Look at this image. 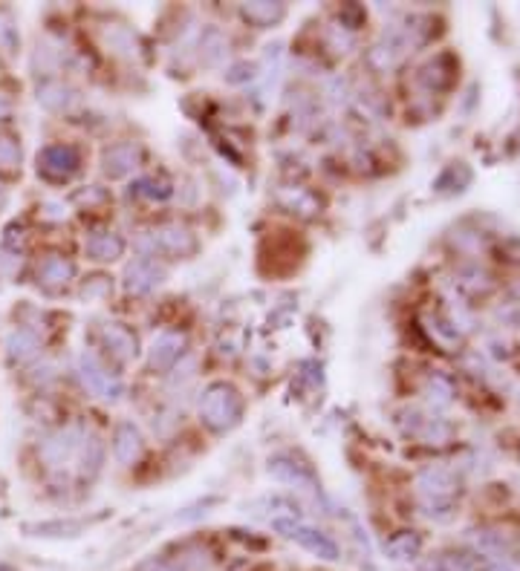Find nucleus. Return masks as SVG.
<instances>
[{"instance_id": "f257e3e1", "label": "nucleus", "mask_w": 520, "mask_h": 571, "mask_svg": "<svg viewBox=\"0 0 520 571\" xmlns=\"http://www.w3.org/2000/svg\"><path fill=\"white\" fill-rule=\"evenodd\" d=\"M240 416H243V399L231 384L220 381L205 390L203 401H200V418L212 430H217V433L231 430L240 422Z\"/></svg>"}, {"instance_id": "f03ea898", "label": "nucleus", "mask_w": 520, "mask_h": 571, "mask_svg": "<svg viewBox=\"0 0 520 571\" xmlns=\"http://www.w3.org/2000/svg\"><path fill=\"white\" fill-rule=\"evenodd\" d=\"M275 531H281L286 540H295L300 549H307L309 554L321 557V560H339V545H335L327 534L309 528V526H304V522L275 519Z\"/></svg>"}, {"instance_id": "7ed1b4c3", "label": "nucleus", "mask_w": 520, "mask_h": 571, "mask_svg": "<svg viewBox=\"0 0 520 571\" xmlns=\"http://www.w3.org/2000/svg\"><path fill=\"white\" fill-rule=\"evenodd\" d=\"M81 165V156L73 145H46L38 154V173L50 182H67Z\"/></svg>"}, {"instance_id": "20e7f679", "label": "nucleus", "mask_w": 520, "mask_h": 571, "mask_svg": "<svg viewBox=\"0 0 520 571\" xmlns=\"http://www.w3.org/2000/svg\"><path fill=\"white\" fill-rule=\"evenodd\" d=\"M269 473L275 476V480L286 482V485L300 488V491H318V482H316V476H312V471L307 468V464L295 462L292 456L269 459Z\"/></svg>"}, {"instance_id": "39448f33", "label": "nucleus", "mask_w": 520, "mask_h": 571, "mask_svg": "<svg viewBox=\"0 0 520 571\" xmlns=\"http://www.w3.org/2000/svg\"><path fill=\"white\" fill-rule=\"evenodd\" d=\"M150 242H154V251H165L173 258H182V254H191L196 249V240L180 226H162L156 231H150Z\"/></svg>"}, {"instance_id": "423d86ee", "label": "nucleus", "mask_w": 520, "mask_h": 571, "mask_svg": "<svg viewBox=\"0 0 520 571\" xmlns=\"http://www.w3.org/2000/svg\"><path fill=\"white\" fill-rule=\"evenodd\" d=\"M76 274V266L69 263L61 254H50V258H44L41 266H38V283L46 289V291H58L64 289L69 281H73Z\"/></svg>"}, {"instance_id": "0eeeda50", "label": "nucleus", "mask_w": 520, "mask_h": 571, "mask_svg": "<svg viewBox=\"0 0 520 571\" xmlns=\"http://www.w3.org/2000/svg\"><path fill=\"white\" fill-rule=\"evenodd\" d=\"M81 376H84V381H87V387L92 390V393H99V395H104V399H116L119 395V381H113L110 378V372L104 369L101 364L92 355H84L81 358Z\"/></svg>"}, {"instance_id": "6e6552de", "label": "nucleus", "mask_w": 520, "mask_h": 571, "mask_svg": "<svg viewBox=\"0 0 520 571\" xmlns=\"http://www.w3.org/2000/svg\"><path fill=\"white\" fill-rule=\"evenodd\" d=\"M87 258L90 260H99V263H108V260H116L122 258L124 251V240L119 234H113V231H96V234L87 237Z\"/></svg>"}, {"instance_id": "1a4fd4ad", "label": "nucleus", "mask_w": 520, "mask_h": 571, "mask_svg": "<svg viewBox=\"0 0 520 571\" xmlns=\"http://www.w3.org/2000/svg\"><path fill=\"white\" fill-rule=\"evenodd\" d=\"M127 291H136V295H145V291L150 289H156L162 283V277H165V272L159 269L156 263H150V260H136L131 269H127Z\"/></svg>"}, {"instance_id": "9d476101", "label": "nucleus", "mask_w": 520, "mask_h": 571, "mask_svg": "<svg viewBox=\"0 0 520 571\" xmlns=\"http://www.w3.org/2000/svg\"><path fill=\"white\" fill-rule=\"evenodd\" d=\"M113 453L122 464H133L139 459V453H142V436H139V430L133 424H119V430H116L113 436Z\"/></svg>"}, {"instance_id": "9b49d317", "label": "nucleus", "mask_w": 520, "mask_h": 571, "mask_svg": "<svg viewBox=\"0 0 520 571\" xmlns=\"http://www.w3.org/2000/svg\"><path fill=\"white\" fill-rule=\"evenodd\" d=\"M182 344H185V337H182V335H177V332H165V335H159L156 341H154V349H150V367H156V369L171 367L173 361L180 358Z\"/></svg>"}, {"instance_id": "f8f14e48", "label": "nucleus", "mask_w": 520, "mask_h": 571, "mask_svg": "<svg viewBox=\"0 0 520 571\" xmlns=\"http://www.w3.org/2000/svg\"><path fill=\"white\" fill-rule=\"evenodd\" d=\"M136 162H139V150L133 145H116L104 154V173L113 179H119L136 168Z\"/></svg>"}, {"instance_id": "ddd939ff", "label": "nucleus", "mask_w": 520, "mask_h": 571, "mask_svg": "<svg viewBox=\"0 0 520 571\" xmlns=\"http://www.w3.org/2000/svg\"><path fill=\"white\" fill-rule=\"evenodd\" d=\"M78 448H81V441H76L73 430H64V433H55L52 439L44 441L41 456L50 462V464H61V462H67L69 456H73Z\"/></svg>"}, {"instance_id": "4468645a", "label": "nucleus", "mask_w": 520, "mask_h": 571, "mask_svg": "<svg viewBox=\"0 0 520 571\" xmlns=\"http://www.w3.org/2000/svg\"><path fill=\"white\" fill-rule=\"evenodd\" d=\"M6 349H9V361H18V364H27V361H32L35 355L41 353V341H38V337H35L32 332L18 329V332H12V335H9Z\"/></svg>"}, {"instance_id": "2eb2a0df", "label": "nucleus", "mask_w": 520, "mask_h": 571, "mask_svg": "<svg viewBox=\"0 0 520 571\" xmlns=\"http://www.w3.org/2000/svg\"><path fill=\"white\" fill-rule=\"evenodd\" d=\"M104 337H108V344H110V349L119 358H133L136 355V337L124 329V326H119V323H108L104 326Z\"/></svg>"}, {"instance_id": "dca6fc26", "label": "nucleus", "mask_w": 520, "mask_h": 571, "mask_svg": "<svg viewBox=\"0 0 520 571\" xmlns=\"http://www.w3.org/2000/svg\"><path fill=\"white\" fill-rule=\"evenodd\" d=\"M38 101L46 110H64L67 104L73 101V90L58 84V81H50V84L38 87Z\"/></svg>"}, {"instance_id": "f3484780", "label": "nucleus", "mask_w": 520, "mask_h": 571, "mask_svg": "<svg viewBox=\"0 0 520 571\" xmlns=\"http://www.w3.org/2000/svg\"><path fill=\"white\" fill-rule=\"evenodd\" d=\"M243 15H246L252 23H258V27H272L284 18V6L281 4H246L243 6Z\"/></svg>"}, {"instance_id": "a211bd4d", "label": "nucleus", "mask_w": 520, "mask_h": 571, "mask_svg": "<svg viewBox=\"0 0 520 571\" xmlns=\"http://www.w3.org/2000/svg\"><path fill=\"white\" fill-rule=\"evenodd\" d=\"M104 459V448L99 439H84L81 441V473L84 476H96Z\"/></svg>"}, {"instance_id": "6ab92c4d", "label": "nucleus", "mask_w": 520, "mask_h": 571, "mask_svg": "<svg viewBox=\"0 0 520 571\" xmlns=\"http://www.w3.org/2000/svg\"><path fill=\"white\" fill-rule=\"evenodd\" d=\"M422 571H477V566L462 554H443V557H436V560L425 563Z\"/></svg>"}, {"instance_id": "aec40b11", "label": "nucleus", "mask_w": 520, "mask_h": 571, "mask_svg": "<svg viewBox=\"0 0 520 571\" xmlns=\"http://www.w3.org/2000/svg\"><path fill=\"white\" fill-rule=\"evenodd\" d=\"M416 551H420V537H416V534H399V537H393L388 543V554L393 560H408Z\"/></svg>"}, {"instance_id": "412c9836", "label": "nucleus", "mask_w": 520, "mask_h": 571, "mask_svg": "<svg viewBox=\"0 0 520 571\" xmlns=\"http://www.w3.org/2000/svg\"><path fill=\"white\" fill-rule=\"evenodd\" d=\"M81 528V522H73V519H67V522H44V526H27V531H38L35 537H73V534Z\"/></svg>"}, {"instance_id": "4be33fe9", "label": "nucleus", "mask_w": 520, "mask_h": 571, "mask_svg": "<svg viewBox=\"0 0 520 571\" xmlns=\"http://www.w3.org/2000/svg\"><path fill=\"white\" fill-rule=\"evenodd\" d=\"M18 44H20V35H18L15 20H12L6 12H0V50L12 55V52H18Z\"/></svg>"}, {"instance_id": "5701e85b", "label": "nucleus", "mask_w": 520, "mask_h": 571, "mask_svg": "<svg viewBox=\"0 0 520 571\" xmlns=\"http://www.w3.org/2000/svg\"><path fill=\"white\" fill-rule=\"evenodd\" d=\"M20 162V145L12 136H0V168H15Z\"/></svg>"}, {"instance_id": "b1692460", "label": "nucleus", "mask_w": 520, "mask_h": 571, "mask_svg": "<svg viewBox=\"0 0 520 571\" xmlns=\"http://www.w3.org/2000/svg\"><path fill=\"white\" fill-rule=\"evenodd\" d=\"M136 194H142V196H150V200H165V196L171 194V188H165V185H159L154 179H142V182H136Z\"/></svg>"}, {"instance_id": "393cba45", "label": "nucleus", "mask_w": 520, "mask_h": 571, "mask_svg": "<svg viewBox=\"0 0 520 571\" xmlns=\"http://www.w3.org/2000/svg\"><path fill=\"white\" fill-rule=\"evenodd\" d=\"M136 571H177L171 563H165V560H148V563H142Z\"/></svg>"}, {"instance_id": "a878e982", "label": "nucleus", "mask_w": 520, "mask_h": 571, "mask_svg": "<svg viewBox=\"0 0 520 571\" xmlns=\"http://www.w3.org/2000/svg\"><path fill=\"white\" fill-rule=\"evenodd\" d=\"M9 113H12V101L4 96V92H0V122H4Z\"/></svg>"}, {"instance_id": "bb28decb", "label": "nucleus", "mask_w": 520, "mask_h": 571, "mask_svg": "<svg viewBox=\"0 0 520 571\" xmlns=\"http://www.w3.org/2000/svg\"><path fill=\"white\" fill-rule=\"evenodd\" d=\"M494 571H520V566H515L512 560H506V563H497Z\"/></svg>"}, {"instance_id": "cd10ccee", "label": "nucleus", "mask_w": 520, "mask_h": 571, "mask_svg": "<svg viewBox=\"0 0 520 571\" xmlns=\"http://www.w3.org/2000/svg\"><path fill=\"white\" fill-rule=\"evenodd\" d=\"M0 571H15V568H12V566H6V563H0Z\"/></svg>"}, {"instance_id": "c85d7f7f", "label": "nucleus", "mask_w": 520, "mask_h": 571, "mask_svg": "<svg viewBox=\"0 0 520 571\" xmlns=\"http://www.w3.org/2000/svg\"><path fill=\"white\" fill-rule=\"evenodd\" d=\"M0 194H4V185H0Z\"/></svg>"}]
</instances>
